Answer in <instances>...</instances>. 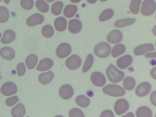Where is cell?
<instances>
[{
    "label": "cell",
    "instance_id": "30bf717a",
    "mask_svg": "<svg viewBox=\"0 0 156 117\" xmlns=\"http://www.w3.org/2000/svg\"><path fill=\"white\" fill-rule=\"evenodd\" d=\"M90 80L97 87H102L106 83V79L104 75L98 71L94 72L91 74Z\"/></svg>",
    "mask_w": 156,
    "mask_h": 117
},
{
    "label": "cell",
    "instance_id": "836d02e7",
    "mask_svg": "<svg viewBox=\"0 0 156 117\" xmlns=\"http://www.w3.org/2000/svg\"><path fill=\"white\" fill-rule=\"evenodd\" d=\"M141 0H132L129 5V9L131 12L134 14H138Z\"/></svg>",
    "mask_w": 156,
    "mask_h": 117
},
{
    "label": "cell",
    "instance_id": "277c9868",
    "mask_svg": "<svg viewBox=\"0 0 156 117\" xmlns=\"http://www.w3.org/2000/svg\"><path fill=\"white\" fill-rule=\"evenodd\" d=\"M156 4L154 0H144L143 2L141 13L145 16H149L153 14L155 12Z\"/></svg>",
    "mask_w": 156,
    "mask_h": 117
},
{
    "label": "cell",
    "instance_id": "7bdbcfd3",
    "mask_svg": "<svg viewBox=\"0 0 156 117\" xmlns=\"http://www.w3.org/2000/svg\"><path fill=\"white\" fill-rule=\"evenodd\" d=\"M144 56L146 58H155V52L147 53Z\"/></svg>",
    "mask_w": 156,
    "mask_h": 117
},
{
    "label": "cell",
    "instance_id": "f6af8a7d",
    "mask_svg": "<svg viewBox=\"0 0 156 117\" xmlns=\"http://www.w3.org/2000/svg\"><path fill=\"white\" fill-rule=\"evenodd\" d=\"M87 1L89 3L93 4L95 3L97 0H87Z\"/></svg>",
    "mask_w": 156,
    "mask_h": 117
},
{
    "label": "cell",
    "instance_id": "f546056e",
    "mask_svg": "<svg viewBox=\"0 0 156 117\" xmlns=\"http://www.w3.org/2000/svg\"><path fill=\"white\" fill-rule=\"evenodd\" d=\"M114 15L113 10L111 9H107L104 10L99 16V20L103 22L108 20L112 18Z\"/></svg>",
    "mask_w": 156,
    "mask_h": 117
},
{
    "label": "cell",
    "instance_id": "e575fe53",
    "mask_svg": "<svg viewBox=\"0 0 156 117\" xmlns=\"http://www.w3.org/2000/svg\"><path fill=\"white\" fill-rule=\"evenodd\" d=\"M54 33V30L50 25L44 26L42 29L41 33L45 37L49 38L52 36Z\"/></svg>",
    "mask_w": 156,
    "mask_h": 117
},
{
    "label": "cell",
    "instance_id": "52a82bcc",
    "mask_svg": "<svg viewBox=\"0 0 156 117\" xmlns=\"http://www.w3.org/2000/svg\"><path fill=\"white\" fill-rule=\"evenodd\" d=\"M71 47L68 43H63L60 44L57 47L56 54L58 57L64 58L68 56L71 53Z\"/></svg>",
    "mask_w": 156,
    "mask_h": 117
},
{
    "label": "cell",
    "instance_id": "ffe728a7",
    "mask_svg": "<svg viewBox=\"0 0 156 117\" xmlns=\"http://www.w3.org/2000/svg\"><path fill=\"white\" fill-rule=\"evenodd\" d=\"M26 113V109L24 105L21 103H18L11 110V113L13 117H22Z\"/></svg>",
    "mask_w": 156,
    "mask_h": 117
},
{
    "label": "cell",
    "instance_id": "b9f144b4",
    "mask_svg": "<svg viewBox=\"0 0 156 117\" xmlns=\"http://www.w3.org/2000/svg\"><path fill=\"white\" fill-rule=\"evenodd\" d=\"M155 90L153 91L150 96V99L152 104L155 106Z\"/></svg>",
    "mask_w": 156,
    "mask_h": 117
},
{
    "label": "cell",
    "instance_id": "e0dca14e",
    "mask_svg": "<svg viewBox=\"0 0 156 117\" xmlns=\"http://www.w3.org/2000/svg\"><path fill=\"white\" fill-rule=\"evenodd\" d=\"M0 55L3 58L10 60L14 58L15 53L14 50L12 48L8 47H5L0 49Z\"/></svg>",
    "mask_w": 156,
    "mask_h": 117
},
{
    "label": "cell",
    "instance_id": "f907efd6",
    "mask_svg": "<svg viewBox=\"0 0 156 117\" xmlns=\"http://www.w3.org/2000/svg\"><path fill=\"white\" fill-rule=\"evenodd\" d=\"M2 0H0V2L1 1H2Z\"/></svg>",
    "mask_w": 156,
    "mask_h": 117
},
{
    "label": "cell",
    "instance_id": "74e56055",
    "mask_svg": "<svg viewBox=\"0 0 156 117\" xmlns=\"http://www.w3.org/2000/svg\"><path fill=\"white\" fill-rule=\"evenodd\" d=\"M20 5L23 9L30 10L34 6V1L33 0H21Z\"/></svg>",
    "mask_w": 156,
    "mask_h": 117
},
{
    "label": "cell",
    "instance_id": "9a60e30c",
    "mask_svg": "<svg viewBox=\"0 0 156 117\" xmlns=\"http://www.w3.org/2000/svg\"><path fill=\"white\" fill-rule=\"evenodd\" d=\"M133 61L132 56L129 55H126L117 60L116 64L119 68L123 69L131 65Z\"/></svg>",
    "mask_w": 156,
    "mask_h": 117
},
{
    "label": "cell",
    "instance_id": "d590c367",
    "mask_svg": "<svg viewBox=\"0 0 156 117\" xmlns=\"http://www.w3.org/2000/svg\"><path fill=\"white\" fill-rule=\"evenodd\" d=\"M9 13L8 9L4 6H0V23L6 22L9 18Z\"/></svg>",
    "mask_w": 156,
    "mask_h": 117
},
{
    "label": "cell",
    "instance_id": "8fae6325",
    "mask_svg": "<svg viewBox=\"0 0 156 117\" xmlns=\"http://www.w3.org/2000/svg\"><path fill=\"white\" fill-rule=\"evenodd\" d=\"M59 93L60 97L64 99L70 98L74 93L73 89L72 87L68 84H65L59 88Z\"/></svg>",
    "mask_w": 156,
    "mask_h": 117
},
{
    "label": "cell",
    "instance_id": "816d5d0a",
    "mask_svg": "<svg viewBox=\"0 0 156 117\" xmlns=\"http://www.w3.org/2000/svg\"></svg>",
    "mask_w": 156,
    "mask_h": 117
},
{
    "label": "cell",
    "instance_id": "6da1fadb",
    "mask_svg": "<svg viewBox=\"0 0 156 117\" xmlns=\"http://www.w3.org/2000/svg\"><path fill=\"white\" fill-rule=\"evenodd\" d=\"M106 73L110 81L114 83L120 81L125 75L123 72L119 70L112 64H110L106 69Z\"/></svg>",
    "mask_w": 156,
    "mask_h": 117
},
{
    "label": "cell",
    "instance_id": "4fadbf2b",
    "mask_svg": "<svg viewBox=\"0 0 156 117\" xmlns=\"http://www.w3.org/2000/svg\"><path fill=\"white\" fill-rule=\"evenodd\" d=\"M123 38L121 32L118 30L111 31L108 34L107 39L109 42L115 44L120 42Z\"/></svg>",
    "mask_w": 156,
    "mask_h": 117
},
{
    "label": "cell",
    "instance_id": "8992f818",
    "mask_svg": "<svg viewBox=\"0 0 156 117\" xmlns=\"http://www.w3.org/2000/svg\"><path fill=\"white\" fill-rule=\"evenodd\" d=\"M82 61L80 57L76 54H73L66 61V67L70 70H75L80 66Z\"/></svg>",
    "mask_w": 156,
    "mask_h": 117
},
{
    "label": "cell",
    "instance_id": "3957f363",
    "mask_svg": "<svg viewBox=\"0 0 156 117\" xmlns=\"http://www.w3.org/2000/svg\"><path fill=\"white\" fill-rule=\"evenodd\" d=\"M111 47L105 42H101L97 44L94 48L95 55L100 58H105L108 56L110 53Z\"/></svg>",
    "mask_w": 156,
    "mask_h": 117
},
{
    "label": "cell",
    "instance_id": "9c48e42d",
    "mask_svg": "<svg viewBox=\"0 0 156 117\" xmlns=\"http://www.w3.org/2000/svg\"><path fill=\"white\" fill-rule=\"evenodd\" d=\"M151 89V86L149 83L143 82L137 87L135 90L136 94L139 97H144L148 94Z\"/></svg>",
    "mask_w": 156,
    "mask_h": 117
},
{
    "label": "cell",
    "instance_id": "603a6c76",
    "mask_svg": "<svg viewBox=\"0 0 156 117\" xmlns=\"http://www.w3.org/2000/svg\"><path fill=\"white\" fill-rule=\"evenodd\" d=\"M78 8L76 5H68L64 8L63 10L64 16L67 18L73 17L77 11Z\"/></svg>",
    "mask_w": 156,
    "mask_h": 117
},
{
    "label": "cell",
    "instance_id": "bcb514c9",
    "mask_svg": "<svg viewBox=\"0 0 156 117\" xmlns=\"http://www.w3.org/2000/svg\"><path fill=\"white\" fill-rule=\"evenodd\" d=\"M70 1L73 3H78L80 2L81 0H69Z\"/></svg>",
    "mask_w": 156,
    "mask_h": 117
},
{
    "label": "cell",
    "instance_id": "cb8c5ba5",
    "mask_svg": "<svg viewBox=\"0 0 156 117\" xmlns=\"http://www.w3.org/2000/svg\"><path fill=\"white\" fill-rule=\"evenodd\" d=\"M136 114L137 117L152 116V112L151 109L145 106L138 108L136 111Z\"/></svg>",
    "mask_w": 156,
    "mask_h": 117
},
{
    "label": "cell",
    "instance_id": "d4e9b609",
    "mask_svg": "<svg viewBox=\"0 0 156 117\" xmlns=\"http://www.w3.org/2000/svg\"><path fill=\"white\" fill-rule=\"evenodd\" d=\"M38 60V57L35 55L31 54L28 55L25 61L27 68L30 69L34 68L37 64Z\"/></svg>",
    "mask_w": 156,
    "mask_h": 117
},
{
    "label": "cell",
    "instance_id": "ab89813d",
    "mask_svg": "<svg viewBox=\"0 0 156 117\" xmlns=\"http://www.w3.org/2000/svg\"><path fill=\"white\" fill-rule=\"evenodd\" d=\"M19 100V98L17 96H15L9 98L5 101L6 105L8 106H11L15 104Z\"/></svg>",
    "mask_w": 156,
    "mask_h": 117
},
{
    "label": "cell",
    "instance_id": "ee69618b",
    "mask_svg": "<svg viewBox=\"0 0 156 117\" xmlns=\"http://www.w3.org/2000/svg\"><path fill=\"white\" fill-rule=\"evenodd\" d=\"M155 67L153 68L151 70V75L152 77L155 79V75L154 74H155Z\"/></svg>",
    "mask_w": 156,
    "mask_h": 117
},
{
    "label": "cell",
    "instance_id": "f35d334b",
    "mask_svg": "<svg viewBox=\"0 0 156 117\" xmlns=\"http://www.w3.org/2000/svg\"><path fill=\"white\" fill-rule=\"evenodd\" d=\"M17 74L19 76H23L25 73L26 69L24 63L20 62L16 66Z\"/></svg>",
    "mask_w": 156,
    "mask_h": 117
},
{
    "label": "cell",
    "instance_id": "c3c4849f",
    "mask_svg": "<svg viewBox=\"0 0 156 117\" xmlns=\"http://www.w3.org/2000/svg\"><path fill=\"white\" fill-rule=\"evenodd\" d=\"M46 0L48 2H53V1L55 0Z\"/></svg>",
    "mask_w": 156,
    "mask_h": 117
},
{
    "label": "cell",
    "instance_id": "4316f807",
    "mask_svg": "<svg viewBox=\"0 0 156 117\" xmlns=\"http://www.w3.org/2000/svg\"><path fill=\"white\" fill-rule=\"evenodd\" d=\"M136 20V19L134 18H128L120 19L116 21L114 25L116 27L122 28L132 25L135 22Z\"/></svg>",
    "mask_w": 156,
    "mask_h": 117
},
{
    "label": "cell",
    "instance_id": "f1b7e54d",
    "mask_svg": "<svg viewBox=\"0 0 156 117\" xmlns=\"http://www.w3.org/2000/svg\"><path fill=\"white\" fill-rule=\"evenodd\" d=\"M136 84L135 80L131 76L126 77L123 81V85L126 90H130L134 88Z\"/></svg>",
    "mask_w": 156,
    "mask_h": 117
},
{
    "label": "cell",
    "instance_id": "7dc6e473",
    "mask_svg": "<svg viewBox=\"0 0 156 117\" xmlns=\"http://www.w3.org/2000/svg\"><path fill=\"white\" fill-rule=\"evenodd\" d=\"M5 3L6 4H9L10 2V0H4Z\"/></svg>",
    "mask_w": 156,
    "mask_h": 117
},
{
    "label": "cell",
    "instance_id": "2e32d148",
    "mask_svg": "<svg viewBox=\"0 0 156 117\" xmlns=\"http://www.w3.org/2000/svg\"><path fill=\"white\" fill-rule=\"evenodd\" d=\"M82 28V23L79 20L74 19L69 22L68 30L72 33H78L81 30Z\"/></svg>",
    "mask_w": 156,
    "mask_h": 117
},
{
    "label": "cell",
    "instance_id": "44dd1931",
    "mask_svg": "<svg viewBox=\"0 0 156 117\" xmlns=\"http://www.w3.org/2000/svg\"><path fill=\"white\" fill-rule=\"evenodd\" d=\"M54 76L51 71L42 73L38 76L39 81L42 84L45 85L50 83Z\"/></svg>",
    "mask_w": 156,
    "mask_h": 117
},
{
    "label": "cell",
    "instance_id": "7a4b0ae2",
    "mask_svg": "<svg viewBox=\"0 0 156 117\" xmlns=\"http://www.w3.org/2000/svg\"><path fill=\"white\" fill-rule=\"evenodd\" d=\"M104 93L108 95L118 97L124 96L125 90L121 86L114 84H109L103 87Z\"/></svg>",
    "mask_w": 156,
    "mask_h": 117
},
{
    "label": "cell",
    "instance_id": "4dcf8cb0",
    "mask_svg": "<svg viewBox=\"0 0 156 117\" xmlns=\"http://www.w3.org/2000/svg\"><path fill=\"white\" fill-rule=\"evenodd\" d=\"M64 6L63 3L61 1H57L54 3L51 7V11L55 16L60 15L62 11Z\"/></svg>",
    "mask_w": 156,
    "mask_h": 117
},
{
    "label": "cell",
    "instance_id": "d6a6232c",
    "mask_svg": "<svg viewBox=\"0 0 156 117\" xmlns=\"http://www.w3.org/2000/svg\"><path fill=\"white\" fill-rule=\"evenodd\" d=\"M37 9L43 13L47 12L49 9L48 4L43 0H37L35 3Z\"/></svg>",
    "mask_w": 156,
    "mask_h": 117
},
{
    "label": "cell",
    "instance_id": "60d3db41",
    "mask_svg": "<svg viewBox=\"0 0 156 117\" xmlns=\"http://www.w3.org/2000/svg\"><path fill=\"white\" fill-rule=\"evenodd\" d=\"M100 117H114V114L111 110H106L103 111L101 114Z\"/></svg>",
    "mask_w": 156,
    "mask_h": 117
},
{
    "label": "cell",
    "instance_id": "ba28073f",
    "mask_svg": "<svg viewBox=\"0 0 156 117\" xmlns=\"http://www.w3.org/2000/svg\"><path fill=\"white\" fill-rule=\"evenodd\" d=\"M17 90L16 85L11 82L4 83L1 88V92L5 96H9L15 94Z\"/></svg>",
    "mask_w": 156,
    "mask_h": 117
},
{
    "label": "cell",
    "instance_id": "5b68a950",
    "mask_svg": "<svg viewBox=\"0 0 156 117\" xmlns=\"http://www.w3.org/2000/svg\"><path fill=\"white\" fill-rule=\"evenodd\" d=\"M129 108V104L125 99L120 98L118 99L114 105V110L118 115H121L126 111Z\"/></svg>",
    "mask_w": 156,
    "mask_h": 117
},
{
    "label": "cell",
    "instance_id": "484cf974",
    "mask_svg": "<svg viewBox=\"0 0 156 117\" xmlns=\"http://www.w3.org/2000/svg\"><path fill=\"white\" fill-rule=\"evenodd\" d=\"M126 51L125 46L121 44H118L115 45L112 48V55L113 57L115 58L119 56L125 52Z\"/></svg>",
    "mask_w": 156,
    "mask_h": 117
},
{
    "label": "cell",
    "instance_id": "d6986e66",
    "mask_svg": "<svg viewBox=\"0 0 156 117\" xmlns=\"http://www.w3.org/2000/svg\"><path fill=\"white\" fill-rule=\"evenodd\" d=\"M15 38V32L11 29H9L4 31L0 42L4 44H8L14 41Z\"/></svg>",
    "mask_w": 156,
    "mask_h": 117
},
{
    "label": "cell",
    "instance_id": "5bb4252c",
    "mask_svg": "<svg viewBox=\"0 0 156 117\" xmlns=\"http://www.w3.org/2000/svg\"><path fill=\"white\" fill-rule=\"evenodd\" d=\"M44 20V17L42 14L35 13L29 16L27 20V25L32 27L42 23Z\"/></svg>",
    "mask_w": 156,
    "mask_h": 117
},
{
    "label": "cell",
    "instance_id": "1f68e13d",
    "mask_svg": "<svg viewBox=\"0 0 156 117\" xmlns=\"http://www.w3.org/2000/svg\"><path fill=\"white\" fill-rule=\"evenodd\" d=\"M94 61V58L92 54H88L86 58L85 62L82 69V72L85 73L88 71L92 67Z\"/></svg>",
    "mask_w": 156,
    "mask_h": 117
},
{
    "label": "cell",
    "instance_id": "83f0119b",
    "mask_svg": "<svg viewBox=\"0 0 156 117\" xmlns=\"http://www.w3.org/2000/svg\"><path fill=\"white\" fill-rule=\"evenodd\" d=\"M77 104L82 108H85L89 106L90 103V100L83 95L77 96L75 98Z\"/></svg>",
    "mask_w": 156,
    "mask_h": 117
},
{
    "label": "cell",
    "instance_id": "681fc988",
    "mask_svg": "<svg viewBox=\"0 0 156 117\" xmlns=\"http://www.w3.org/2000/svg\"><path fill=\"white\" fill-rule=\"evenodd\" d=\"M107 0H100V1H101V2H103L106 1Z\"/></svg>",
    "mask_w": 156,
    "mask_h": 117
},
{
    "label": "cell",
    "instance_id": "ac0fdd59",
    "mask_svg": "<svg viewBox=\"0 0 156 117\" xmlns=\"http://www.w3.org/2000/svg\"><path fill=\"white\" fill-rule=\"evenodd\" d=\"M53 65L52 60L49 58H45L41 60L37 67L36 69L40 71L49 70Z\"/></svg>",
    "mask_w": 156,
    "mask_h": 117
},
{
    "label": "cell",
    "instance_id": "8d00e7d4",
    "mask_svg": "<svg viewBox=\"0 0 156 117\" xmlns=\"http://www.w3.org/2000/svg\"><path fill=\"white\" fill-rule=\"evenodd\" d=\"M69 116L70 117L85 116L83 112L77 108H73L71 109L69 112Z\"/></svg>",
    "mask_w": 156,
    "mask_h": 117
},
{
    "label": "cell",
    "instance_id": "7c38bea8",
    "mask_svg": "<svg viewBox=\"0 0 156 117\" xmlns=\"http://www.w3.org/2000/svg\"><path fill=\"white\" fill-rule=\"evenodd\" d=\"M155 50L154 45L151 43H145L136 47L133 50L135 55H141L145 53Z\"/></svg>",
    "mask_w": 156,
    "mask_h": 117
},
{
    "label": "cell",
    "instance_id": "7402d4cb",
    "mask_svg": "<svg viewBox=\"0 0 156 117\" xmlns=\"http://www.w3.org/2000/svg\"><path fill=\"white\" fill-rule=\"evenodd\" d=\"M67 21L63 17H59L55 19L54 25L56 29L59 31H62L66 28Z\"/></svg>",
    "mask_w": 156,
    "mask_h": 117
}]
</instances>
